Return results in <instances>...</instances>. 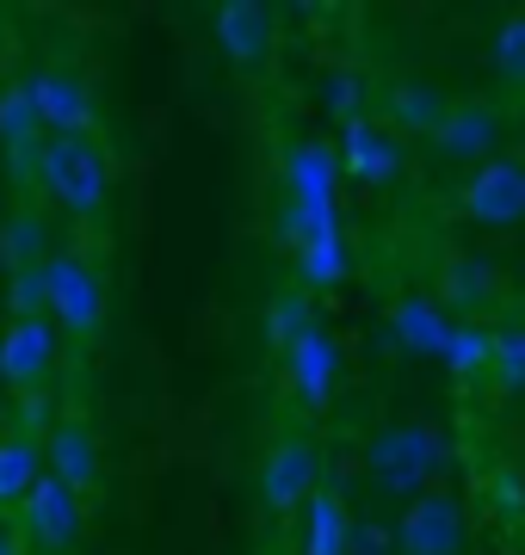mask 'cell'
Here are the masks:
<instances>
[{
	"instance_id": "cell-1",
	"label": "cell",
	"mask_w": 525,
	"mask_h": 555,
	"mask_svg": "<svg viewBox=\"0 0 525 555\" xmlns=\"http://www.w3.org/2000/svg\"><path fill=\"white\" fill-rule=\"evenodd\" d=\"M284 247L297 259L304 291H341L353 272L341 229V160L322 137H297L284 149Z\"/></svg>"
},
{
	"instance_id": "cell-2",
	"label": "cell",
	"mask_w": 525,
	"mask_h": 555,
	"mask_svg": "<svg viewBox=\"0 0 525 555\" xmlns=\"http://www.w3.org/2000/svg\"><path fill=\"white\" fill-rule=\"evenodd\" d=\"M38 185L50 192V204H62L68 217H105L112 192H118V160L100 137H43L38 149Z\"/></svg>"
},
{
	"instance_id": "cell-3",
	"label": "cell",
	"mask_w": 525,
	"mask_h": 555,
	"mask_svg": "<svg viewBox=\"0 0 525 555\" xmlns=\"http://www.w3.org/2000/svg\"><path fill=\"white\" fill-rule=\"evenodd\" d=\"M445 463H451V444L426 420H389L364 444V476L377 481L384 494H402V500L426 494Z\"/></svg>"
},
{
	"instance_id": "cell-4",
	"label": "cell",
	"mask_w": 525,
	"mask_h": 555,
	"mask_svg": "<svg viewBox=\"0 0 525 555\" xmlns=\"http://www.w3.org/2000/svg\"><path fill=\"white\" fill-rule=\"evenodd\" d=\"M25 93H31V112H38L43 137H93L100 105H93V80L75 62H38L25 75Z\"/></svg>"
},
{
	"instance_id": "cell-5",
	"label": "cell",
	"mask_w": 525,
	"mask_h": 555,
	"mask_svg": "<svg viewBox=\"0 0 525 555\" xmlns=\"http://www.w3.org/2000/svg\"><path fill=\"white\" fill-rule=\"evenodd\" d=\"M50 321L68 339H100L105 334V278L87 254H50Z\"/></svg>"
},
{
	"instance_id": "cell-6",
	"label": "cell",
	"mask_w": 525,
	"mask_h": 555,
	"mask_svg": "<svg viewBox=\"0 0 525 555\" xmlns=\"http://www.w3.org/2000/svg\"><path fill=\"white\" fill-rule=\"evenodd\" d=\"M389 543H396L402 555H464V543H470L464 500L445 494V488H426V494H414V500L402 506V518H396Z\"/></svg>"
},
{
	"instance_id": "cell-7",
	"label": "cell",
	"mask_w": 525,
	"mask_h": 555,
	"mask_svg": "<svg viewBox=\"0 0 525 555\" xmlns=\"http://www.w3.org/2000/svg\"><path fill=\"white\" fill-rule=\"evenodd\" d=\"M87 531V500L75 494V488H62L50 469L38 476V488L25 494L20 506V537H25V550H38V555H68L75 543H81Z\"/></svg>"
},
{
	"instance_id": "cell-8",
	"label": "cell",
	"mask_w": 525,
	"mask_h": 555,
	"mask_svg": "<svg viewBox=\"0 0 525 555\" xmlns=\"http://www.w3.org/2000/svg\"><path fill=\"white\" fill-rule=\"evenodd\" d=\"M334 160H341V179H353V185H364V192H384V185H396V179L408 173L402 137H389L371 112L353 118V124H341V137H334Z\"/></svg>"
},
{
	"instance_id": "cell-9",
	"label": "cell",
	"mask_w": 525,
	"mask_h": 555,
	"mask_svg": "<svg viewBox=\"0 0 525 555\" xmlns=\"http://www.w3.org/2000/svg\"><path fill=\"white\" fill-rule=\"evenodd\" d=\"M458 210H464L476 229H520L525 222V160H483L470 167L464 192H458Z\"/></svg>"
},
{
	"instance_id": "cell-10",
	"label": "cell",
	"mask_w": 525,
	"mask_h": 555,
	"mask_svg": "<svg viewBox=\"0 0 525 555\" xmlns=\"http://www.w3.org/2000/svg\"><path fill=\"white\" fill-rule=\"evenodd\" d=\"M284 389H291V401L304 414H322L328 401H334V389H341V346H334V334H328L322 321L284 346Z\"/></svg>"
},
{
	"instance_id": "cell-11",
	"label": "cell",
	"mask_w": 525,
	"mask_h": 555,
	"mask_svg": "<svg viewBox=\"0 0 525 555\" xmlns=\"http://www.w3.org/2000/svg\"><path fill=\"white\" fill-rule=\"evenodd\" d=\"M322 488V456L309 438H279L272 451L260 456V506L266 513H304Z\"/></svg>"
},
{
	"instance_id": "cell-12",
	"label": "cell",
	"mask_w": 525,
	"mask_h": 555,
	"mask_svg": "<svg viewBox=\"0 0 525 555\" xmlns=\"http://www.w3.org/2000/svg\"><path fill=\"white\" fill-rule=\"evenodd\" d=\"M62 358V327L50 315H25V321H7V334H0V383L7 389H43L50 371H56Z\"/></svg>"
},
{
	"instance_id": "cell-13",
	"label": "cell",
	"mask_w": 525,
	"mask_h": 555,
	"mask_svg": "<svg viewBox=\"0 0 525 555\" xmlns=\"http://www.w3.org/2000/svg\"><path fill=\"white\" fill-rule=\"evenodd\" d=\"M210 31H217V50L235 68H266L272 62V43H279V20H272V7L266 0H222L217 20H210Z\"/></svg>"
},
{
	"instance_id": "cell-14",
	"label": "cell",
	"mask_w": 525,
	"mask_h": 555,
	"mask_svg": "<svg viewBox=\"0 0 525 555\" xmlns=\"http://www.w3.org/2000/svg\"><path fill=\"white\" fill-rule=\"evenodd\" d=\"M426 142H433L445 160L483 167V160H495V142H501V112H495L488 100H451L445 118H439V130H433Z\"/></svg>"
},
{
	"instance_id": "cell-15",
	"label": "cell",
	"mask_w": 525,
	"mask_h": 555,
	"mask_svg": "<svg viewBox=\"0 0 525 555\" xmlns=\"http://www.w3.org/2000/svg\"><path fill=\"white\" fill-rule=\"evenodd\" d=\"M62 488H75V494H100V438L87 426L81 414H68L50 426V463H43Z\"/></svg>"
},
{
	"instance_id": "cell-16",
	"label": "cell",
	"mask_w": 525,
	"mask_h": 555,
	"mask_svg": "<svg viewBox=\"0 0 525 555\" xmlns=\"http://www.w3.org/2000/svg\"><path fill=\"white\" fill-rule=\"evenodd\" d=\"M495 297H501V266L483 254H451L439 266V309L445 315H483V309H495Z\"/></svg>"
},
{
	"instance_id": "cell-17",
	"label": "cell",
	"mask_w": 525,
	"mask_h": 555,
	"mask_svg": "<svg viewBox=\"0 0 525 555\" xmlns=\"http://www.w3.org/2000/svg\"><path fill=\"white\" fill-rule=\"evenodd\" d=\"M445 93L433 87V80L421 75H402V80H389L384 87V130L389 137H433L445 118Z\"/></svg>"
},
{
	"instance_id": "cell-18",
	"label": "cell",
	"mask_w": 525,
	"mask_h": 555,
	"mask_svg": "<svg viewBox=\"0 0 525 555\" xmlns=\"http://www.w3.org/2000/svg\"><path fill=\"white\" fill-rule=\"evenodd\" d=\"M389 334H396V346H408V352L439 358L445 339H451V315H445L433 297H402L389 309Z\"/></svg>"
},
{
	"instance_id": "cell-19",
	"label": "cell",
	"mask_w": 525,
	"mask_h": 555,
	"mask_svg": "<svg viewBox=\"0 0 525 555\" xmlns=\"http://www.w3.org/2000/svg\"><path fill=\"white\" fill-rule=\"evenodd\" d=\"M0 149L13 155V167H31L38 173V149H43V130H38V112H31V93H25V80L13 87H0Z\"/></svg>"
},
{
	"instance_id": "cell-20",
	"label": "cell",
	"mask_w": 525,
	"mask_h": 555,
	"mask_svg": "<svg viewBox=\"0 0 525 555\" xmlns=\"http://www.w3.org/2000/svg\"><path fill=\"white\" fill-rule=\"evenodd\" d=\"M43 259H50V217L38 204H20L13 217L0 222V266L7 272H31Z\"/></svg>"
},
{
	"instance_id": "cell-21",
	"label": "cell",
	"mask_w": 525,
	"mask_h": 555,
	"mask_svg": "<svg viewBox=\"0 0 525 555\" xmlns=\"http://www.w3.org/2000/svg\"><path fill=\"white\" fill-rule=\"evenodd\" d=\"M304 555H353V518L334 488H316L304 506Z\"/></svg>"
},
{
	"instance_id": "cell-22",
	"label": "cell",
	"mask_w": 525,
	"mask_h": 555,
	"mask_svg": "<svg viewBox=\"0 0 525 555\" xmlns=\"http://www.w3.org/2000/svg\"><path fill=\"white\" fill-rule=\"evenodd\" d=\"M43 476V451L31 438H0V513L7 506H25V494L38 488Z\"/></svg>"
},
{
	"instance_id": "cell-23",
	"label": "cell",
	"mask_w": 525,
	"mask_h": 555,
	"mask_svg": "<svg viewBox=\"0 0 525 555\" xmlns=\"http://www.w3.org/2000/svg\"><path fill=\"white\" fill-rule=\"evenodd\" d=\"M322 105H328V118H334V124L364 118V68H359V62H334V68H328Z\"/></svg>"
},
{
	"instance_id": "cell-24",
	"label": "cell",
	"mask_w": 525,
	"mask_h": 555,
	"mask_svg": "<svg viewBox=\"0 0 525 555\" xmlns=\"http://www.w3.org/2000/svg\"><path fill=\"white\" fill-rule=\"evenodd\" d=\"M488 371L501 389H525V321H507L488 334Z\"/></svg>"
},
{
	"instance_id": "cell-25",
	"label": "cell",
	"mask_w": 525,
	"mask_h": 555,
	"mask_svg": "<svg viewBox=\"0 0 525 555\" xmlns=\"http://www.w3.org/2000/svg\"><path fill=\"white\" fill-rule=\"evenodd\" d=\"M445 371L451 377H483L488 371V327H470V321H451V339H445Z\"/></svg>"
},
{
	"instance_id": "cell-26",
	"label": "cell",
	"mask_w": 525,
	"mask_h": 555,
	"mask_svg": "<svg viewBox=\"0 0 525 555\" xmlns=\"http://www.w3.org/2000/svg\"><path fill=\"white\" fill-rule=\"evenodd\" d=\"M304 327H316V309H309L304 291H279V297L266 302V339H272L279 352L304 334Z\"/></svg>"
},
{
	"instance_id": "cell-27",
	"label": "cell",
	"mask_w": 525,
	"mask_h": 555,
	"mask_svg": "<svg viewBox=\"0 0 525 555\" xmlns=\"http://www.w3.org/2000/svg\"><path fill=\"white\" fill-rule=\"evenodd\" d=\"M488 62H495V75L525 87V13H507L495 25V43H488Z\"/></svg>"
},
{
	"instance_id": "cell-28",
	"label": "cell",
	"mask_w": 525,
	"mask_h": 555,
	"mask_svg": "<svg viewBox=\"0 0 525 555\" xmlns=\"http://www.w3.org/2000/svg\"><path fill=\"white\" fill-rule=\"evenodd\" d=\"M7 309H13V321L50 315V272H43V266H31V272H13V284H7Z\"/></svg>"
},
{
	"instance_id": "cell-29",
	"label": "cell",
	"mask_w": 525,
	"mask_h": 555,
	"mask_svg": "<svg viewBox=\"0 0 525 555\" xmlns=\"http://www.w3.org/2000/svg\"><path fill=\"white\" fill-rule=\"evenodd\" d=\"M488 500H495V506H501L507 518L525 513V481L513 476V469H495V481H488Z\"/></svg>"
},
{
	"instance_id": "cell-30",
	"label": "cell",
	"mask_w": 525,
	"mask_h": 555,
	"mask_svg": "<svg viewBox=\"0 0 525 555\" xmlns=\"http://www.w3.org/2000/svg\"><path fill=\"white\" fill-rule=\"evenodd\" d=\"M0 555H25V537L20 531H0Z\"/></svg>"
}]
</instances>
